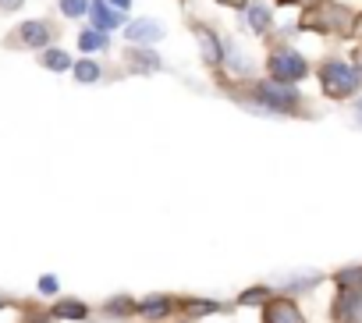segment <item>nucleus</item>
Here are the masks:
<instances>
[{
    "mask_svg": "<svg viewBox=\"0 0 362 323\" xmlns=\"http://www.w3.org/2000/svg\"><path fill=\"white\" fill-rule=\"evenodd\" d=\"M323 89H327L330 96H351V93L358 89V75H355L348 64L330 61V64H323Z\"/></svg>",
    "mask_w": 362,
    "mask_h": 323,
    "instance_id": "obj_1",
    "label": "nucleus"
},
{
    "mask_svg": "<svg viewBox=\"0 0 362 323\" xmlns=\"http://www.w3.org/2000/svg\"><path fill=\"white\" fill-rule=\"evenodd\" d=\"M334 316L341 323H362V291H344L341 302L334 305Z\"/></svg>",
    "mask_w": 362,
    "mask_h": 323,
    "instance_id": "obj_2",
    "label": "nucleus"
},
{
    "mask_svg": "<svg viewBox=\"0 0 362 323\" xmlns=\"http://www.w3.org/2000/svg\"><path fill=\"white\" fill-rule=\"evenodd\" d=\"M274 75L277 78H302L305 75V64H302V57H295V54H281V57H274Z\"/></svg>",
    "mask_w": 362,
    "mask_h": 323,
    "instance_id": "obj_3",
    "label": "nucleus"
},
{
    "mask_svg": "<svg viewBox=\"0 0 362 323\" xmlns=\"http://www.w3.org/2000/svg\"><path fill=\"white\" fill-rule=\"evenodd\" d=\"M267 323H302V316L291 302H274L267 309Z\"/></svg>",
    "mask_w": 362,
    "mask_h": 323,
    "instance_id": "obj_4",
    "label": "nucleus"
},
{
    "mask_svg": "<svg viewBox=\"0 0 362 323\" xmlns=\"http://www.w3.org/2000/svg\"><path fill=\"white\" fill-rule=\"evenodd\" d=\"M128 36H132V40H146V43H153V40H160V25H156V22H135Z\"/></svg>",
    "mask_w": 362,
    "mask_h": 323,
    "instance_id": "obj_5",
    "label": "nucleus"
},
{
    "mask_svg": "<svg viewBox=\"0 0 362 323\" xmlns=\"http://www.w3.org/2000/svg\"><path fill=\"white\" fill-rule=\"evenodd\" d=\"M89 11H93V18H96L100 25H114V22H117V15L103 8V0H93V4H89Z\"/></svg>",
    "mask_w": 362,
    "mask_h": 323,
    "instance_id": "obj_6",
    "label": "nucleus"
},
{
    "mask_svg": "<svg viewBox=\"0 0 362 323\" xmlns=\"http://www.w3.org/2000/svg\"><path fill=\"white\" fill-rule=\"evenodd\" d=\"M22 36H25V43H47V25H40V22H33V25H25L22 29Z\"/></svg>",
    "mask_w": 362,
    "mask_h": 323,
    "instance_id": "obj_7",
    "label": "nucleus"
},
{
    "mask_svg": "<svg viewBox=\"0 0 362 323\" xmlns=\"http://www.w3.org/2000/svg\"><path fill=\"white\" fill-rule=\"evenodd\" d=\"M249 22H252L256 29H267V22H270V15H267V8H252V11H249Z\"/></svg>",
    "mask_w": 362,
    "mask_h": 323,
    "instance_id": "obj_8",
    "label": "nucleus"
},
{
    "mask_svg": "<svg viewBox=\"0 0 362 323\" xmlns=\"http://www.w3.org/2000/svg\"><path fill=\"white\" fill-rule=\"evenodd\" d=\"M103 47V36L100 33H86L82 36V50H100Z\"/></svg>",
    "mask_w": 362,
    "mask_h": 323,
    "instance_id": "obj_9",
    "label": "nucleus"
},
{
    "mask_svg": "<svg viewBox=\"0 0 362 323\" xmlns=\"http://www.w3.org/2000/svg\"><path fill=\"white\" fill-rule=\"evenodd\" d=\"M86 11V0H64V15H82Z\"/></svg>",
    "mask_w": 362,
    "mask_h": 323,
    "instance_id": "obj_10",
    "label": "nucleus"
},
{
    "mask_svg": "<svg viewBox=\"0 0 362 323\" xmlns=\"http://www.w3.org/2000/svg\"><path fill=\"white\" fill-rule=\"evenodd\" d=\"M47 64H50V68H68V57L57 50V54H47Z\"/></svg>",
    "mask_w": 362,
    "mask_h": 323,
    "instance_id": "obj_11",
    "label": "nucleus"
},
{
    "mask_svg": "<svg viewBox=\"0 0 362 323\" xmlns=\"http://www.w3.org/2000/svg\"><path fill=\"white\" fill-rule=\"evenodd\" d=\"M57 312H64V316H86V309H82V305H75V302H68V305H57Z\"/></svg>",
    "mask_w": 362,
    "mask_h": 323,
    "instance_id": "obj_12",
    "label": "nucleus"
},
{
    "mask_svg": "<svg viewBox=\"0 0 362 323\" xmlns=\"http://www.w3.org/2000/svg\"><path fill=\"white\" fill-rule=\"evenodd\" d=\"M78 78H96V64H78Z\"/></svg>",
    "mask_w": 362,
    "mask_h": 323,
    "instance_id": "obj_13",
    "label": "nucleus"
},
{
    "mask_svg": "<svg viewBox=\"0 0 362 323\" xmlns=\"http://www.w3.org/2000/svg\"><path fill=\"white\" fill-rule=\"evenodd\" d=\"M22 4V0H4V8H18Z\"/></svg>",
    "mask_w": 362,
    "mask_h": 323,
    "instance_id": "obj_14",
    "label": "nucleus"
},
{
    "mask_svg": "<svg viewBox=\"0 0 362 323\" xmlns=\"http://www.w3.org/2000/svg\"><path fill=\"white\" fill-rule=\"evenodd\" d=\"M114 4H117V11H124V8H128V0H114Z\"/></svg>",
    "mask_w": 362,
    "mask_h": 323,
    "instance_id": "obj_15",
    "label": "nucleus"
},
{
    "mask_svg": "<svg viewBox=\"0 0 362 323\" xmlns=\"http://www.w3.org/2000/svg\"><path fill=\"white\" fill-rule=\"evenodd\" d=\"M224 4H235V8H242V4H245V0H224Z\"/></svg>",
    "mask_w": 362,
    "mask_h": 323,
    "instance_id": "obj_16",
    "label": "nucleus"
},
{
    "mask_svg": "<svg viewBox=\"0 0 362 323\" xmlns=\"http://www.w3.org/2000/svg\"><path fill=\"white\" fill-rule=\"evenodd\" d=\"M355 29H358V33H362V18H358V22H355Z\"/></svg>",
    "mask_w": 362,
    "mask_h": 323,
    "instance_id": "obj_17",
    "label": "nucleus"
},
{
    "mask_svg": "<svg viewBox=\"0 0 362 323\" xmlns=\"http://www.w3.org/2000/svg\"><path fill=\"white\" fill-rule=\"evenodd\" d=\"M358 68H362V54H358Z\"/></svg>",
    "mask_w": 362,
    "mask_h": 323,
    "instance_id": "obj_18",
    "label": "nucleus"
}]
</instances>
